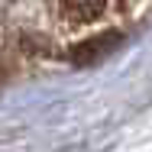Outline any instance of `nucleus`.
<instances>
[{
  "label": "nucleus",
  "instance_id": "nucleus-2",
  "mask_svg": "<svg viewBox=\"0 0 152 152\" xmlns=\"http://www.w3.org/2000/svg\"><path fill=\"white\" fill-rule=\"evenodd\" d=\"M120 36L117 32H110V36H100V39H91V42H84V45H78L75 49V61H91L94 55H104L107 52V45H113Z\"/></svg>",
  "mask_w": 152,
  "mask_h": 152
},
{
  "label": "nucleus",
  "instance_id": "nucleus-1",
  "mask_svg": "<svg viewBox=\"0 0 152 152\" xmlns=\"http://www.w3.org/2000/svg\"><path fill=\"white\" fill-rule=\"evenodd\" d=\"M104 3H107V0H58L61 16H65L68 23H88V20H94V16L104 10Z\"/></svg>",
  "mask_w": 152,
  "mask_h": 152
}]
</instances>
